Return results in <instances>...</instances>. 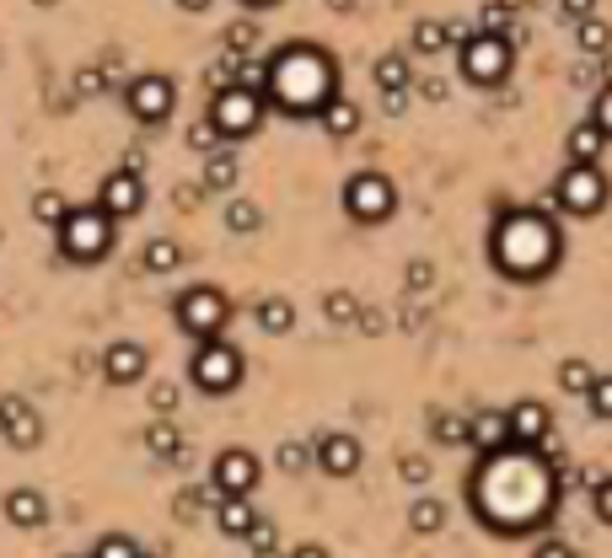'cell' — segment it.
<instances>
[{"instance_id":"cell-1","label":"cell","mask_w":612,"mask_h":558,"mask_svg":"<svg viewBox=\"0 0 612 558\" xmlns=\"http://www.w3.org/2000/svg\"><path fill=\"white\" fill-rule=\"evenodd\" d=\"M468 500H473V511H479V521L490 532L522 537V532H537V526L554 521L559 479H554V468L532 446H505V451L479 457L473 483H468Z\"/></svg>"},{"instance_id":"cell-2","label":"cell","mask_w":612,"mask_h":558,"mask_svg":"<svg viewBox=\"0 0 612 558\" xmlns=\"http://www.w3.org/2000/svg\"><path fill=\"white\" fill-rule=\"evenodd\" d=\"M339 97V65L318 43H286L264 60V103L286 119H318Z\"/></svg>"},{"instance_id":"cell-3","label":"cell","mask_w":612,"mask_h":558,"mask_svg":"<svg viewBox=\"0 0 612 558\" xmlns=\"http://www.w3.org/2000/svg\"><path fill=\"white\" fill-rule=\"evenodd\" d=\"M565 258V237L554 226V215L543 210H505L490 232V264L516 285H537L559 269Z\"/></svg>"},{"instance_id":"cell-4","label":"cell","mask_w":612,"mask_h":558,"mask_svg":"<svg viewBox=\"0 0 612 558\" xmlns=\"http://www.w3.org/2000/svg\"><path fill=\"white\" fill-rule=\"evenodd\" d=\"M114 237H119V221L114 215H103L97 204H71L65 210V221L54 226V247H60V258L65 264H103L108 253H114Z\"/></svg>"},{"instance_id":"cell-5","label":"cell","mask_w":612,"mask_h":558,"mask_svg":"<svg viewBox=\"0 0 612 558\" xmlns=\"http://www.w3.org/2000/svg\"><path fill=\"white\" fill-rule=\"evenodd\" d=\"M172 322H178V333H189L194 344H204V339H226V328H232V301H226L221 285H189V290L172 301Z\"/></svg>"},{"instance_id":"cell-6","label":"cell","mask_w":612,"mask_h":558,"mask_svg":"<svg viewBox=\"0 0 612 558\" xmlns=\"http://www.w3.org/2000/svg\"><path fill=\"white\" fill-rule=\"evenodd\" d=\"M243 376H247V360L232 339H204V344H194V355H189V382L200 387L204 398L237 393Z\"/></svg>"},{"instance_id":"cell-7","label":"cell","mask_w":612,"mask_h":558,"mask_svg":"<svg viewBox=\"0 0 612 558\" xmlns=\"http://www.w3.org/2000/svg\"><path fill=\"white\" fill-rule=\"evenodd\" d=\"M264 114H269L264 92H253V86H221V92L210 97V114H204V119L215 124V135L232 146V140H247V135H258Z\"/></svg>"},{"instance_id":"cell-8","label":"cell","mask_w":612,"mask_h":558,"mask_svg":"<svg viewBox=\"0 0 612 558\" xmlns=\"http://www.w3.org/2000/svg\"><path fill=\"white\" fill-rule=\"evenodd\" d=\"M457 65H462V76L473 81V86H500V81L511 76V65H516V49H511L505 33L479 28V33H468V39L457 43Z\"/></svg>"},{"instance_id":"cell-9","label":"cell","mask_w":612,"mask_h":558,"mask_svg":"<svg viewBox=\"0 0 612 558\" xmlns=\"http://www.w3.org/2000/svg\"><path fill=\"white\" fill-rule=\"evenodd\" d=\"M612 200V183L608 172H602V161L597 167H580V161H570L565 172H559V183H554V204L565 210V215H575V221H591V215H602Z\"/></svg>"},{"instance_id":"cell-10","label":"cell","mask_w":612,"mask_h":558,"mask_svg":"<svg viewBox=\"0 0 612 558\" xmlns=\"http://www.w3.org/2000/svg\"><path fill=\"white\" fill-rule=\"evenodd\" d=\"M393 210H398V183L387 172H355L344 183V215L355 226H382L393 221Z\"/></svg>"},{"instance_id":"cell-11","label":"cell","mask_w":612,"mask_h":558,"mask_svg":"<svg viewBox=\"0 0 612 558\" xmlns=\"http://www.w3.org/2000/svg\"><path fill=\"white\" fill-rule=\"evenodd\" d=\"M124 108H129L135 124H167L172 108H178V86H172V76L146 71V76H135L124 86Z\"/></svg>"},{"instance_id":"cell-12","label":"cell","mask_w":612,"mask_h":558,"mask_svg":"<svg viewBox=\"0 0 612 558\" xmlns=\"http://www.w3.org/2000/svg\"><path fill=\"white\" fill-rule=\"evenodd\" d=\"M258 479H264V462H258L247 446H226V451L215 457V468H210L215 494H243V500H253Z\"/></svg>"},{"instance_id":"cell-13","label":"cell","mask_w":612,"mask_h":558,"mask_svg":"<svg viewBox=\"0 0 612 558\" xmlns=\"http://www.w3.org/2000/svg\"><path fill=\"white\" fill-rule=\"evenodd\" d=\"M97 210H103V215H114V221H135V215L146 210V178H140V172H129V167L108 172V178H103V189H97Z\"/></svg>"},{"instance_id":"cell-14","label":"cell","mask_w":612,"mask_h":558,"mask_svg":"<svg viewBox=\"0 0 612 558\" xmlns=\"http://www.w3.org/2000/svg\"><path fill=\"white\" fill-rule=\"evenodd\" d=\"M0 440L6 446H17V451H33L43 440V419H39V408L28 398H17V393H6L0 398Z\"/></svg>"},{"instance_id":"cell-15","label":"cell","mask_w":612,"mask_h":558,"mask_svg":"<svg viewBox=\"0 0 612 558\" xmlns=\"http://www.w3.org/2000/svg\"><path fill=\"white\" fill-rule=\"evenodd\" d=\"M312 462L323 468L328 479H355V473H361V462H366V451H361V440H355V436L333 430V436L312 440Z\"/></svg>"},{"instance_id":"cell-16","label":"cell","mask_w":612,"mask_h":558,"mask_svg":"<svg viewBox=\"0 0 612 558\" xmlns=\"http://www.w3.org/2000/svg\"><path fill=\"white\" fill-rule=\"evenodd\" d=\"M146 371H151V355L135 339H119L103 350V382L108 387H135V382H146Z\"/></svg>"},{"instance_id":"cell-17","label":"cell","mask_w":612,"mask_h":558,"mask_svg":"<svg viewBox=\"0 0 612 558\" xmlns=\"http://www.w3.org/2000/svg\"><path fill=\"white\" fill-rule=\"evenodd\" d=\"M505 425H511V446H537V440L554 430V414H548V403L522 398L505 408Z\"/></svg>"},{"instance_id":"cell-18","label":"cell","mask_w":612,"mask_h":558,"mask_svg":"<svg viewBox=\"0 0 612 558\" xmlns=\"http://www.w3.org/2000/svg\"><path fill=\"white\" fill-rule=\"evenodd\" d=\"M468 446H473L479 457H490V451H505V446H511L505 408H473V414H468Z\"/></svg>"},{"instance_id":"cell-19","label":"cell","mask_w":612,"mask_h":558,"mask_svg":"<svg viewBox=\"0 0 612 558\" xmlns=\"http://www.w3.org/2000/svg\"><path fill=\"white\" fill-rule=\"evenodd\" d=\"M0 511H6V521H11L17 532H39L43 521H49V500H43L33 483H17V489L0 500Z\"/></svg>"},{"instance_id":"cell-20","label":"cell","mask_w":612,"mask_h":558,"mask_svg":"<svg viewBox=\"0 0 612 558\" xmlns=\"http://www.w3.org/2000/svg\"><path fill=\"white\" fill-rule=\"evenodd\" d=\"M608 146H612V140L602 135V129H597V124H591V119H580V124L570 129V140H565V157L580 161V167H597Z\"/></svg>"},{"instance_id":"cell-21","label":"cell","mask_w":612,"mask_h":558,"mask_svg":"<svg viewBox=\"0 0 612 558\" xmlns=\"http://www.w3.org/2000/svg\"><path fill=\"white\" fill-rule=\"evenodd\" d=\"M253 521H258L253 500H243V494H221V500H215V526H221L226 537H247Z\"/></svg>"},{"instance_id":"cell-22","label":"cell","mask_w":612,"mask_h":558,"mask_svg":"<svg viewBox=\"0 0 612 558\" xmlns=\"http://www.w3.org/2000/svg\"><path fill=\"white\" fill-rule=\"evenodd\" d=\"M237 178H243V167H237V157H232L226 146L204 157V189H210V194H232Z\"/></svg>"},{"instance_id":"cell-23","label":"cell","mask_w":612,"mask_h":558,"mask_svg":"<svg viewBox=\"0 0 612 558\" xmlns=\"http://www.w3.org/2000/svg\"><path fill=\"white\" fill-rule=\"evenodd\" d=\"M318 124H323V135H328V140H350V135L361 129V108H355L350 97H333L323 114H318Z\"/></svg>"},{"instance_id":"cell-24","label":"cell","mask_w":612,"mask_h":558,"mask_svg":"<svg viewBox=\"0 0 612 558\" xmlns=\"http://www.w3.org/2000/svg\"><path fill=\"white\" fill-rule=\"evenodd\" d=\"M371 76L382 92H408L414 86V65H408V54H382L376 65H371Z\"/></svg>"},{"instance_id":"cell-25","label":"cell","mask_w":612,"mask_h":558,"mask_svg":"<svg viewBox=\"0 0 612 558\" xmlns=\"http://www.w3.org/2000/svg\"><path fill=\"white\" fill-rule=\"evenodd\" d=\"M178 264H183V247L172 237H151L146 253H140V269H146V275H172Z\"/></svg>"},{"instance_id":"cell-26","label":"cell","mask_w":612,"mask_h":558,"mask_svg":"<svg viewBox=\"0 0 612 558\" xmlns=\"http://www.w3.org/2000/svg\"><path fill=\"white\" fill-rule=\"evenodd\" d=\"M575 49H580V54H597V60H602V54L612 49V28L602 22V17H580V22H575Z\"/></svg>"},{"instance_id":"cell-27","label":"cell","mask_w":612,"mask_h":558,"mask_svg":"<svg viewBox=\"0 0 612 558\" xmlns=\"http://www.w3.org/2000/svg\"><path fill=\"white\" fill-rule=\"evenodd\" d=\"M146 451H151V457H167V462H172V457H183V436H178V425H172V419H151V425H146Z\"/></svg>"},{"instance_id":"cell-28","label":"cell","mask_w":612,"mask_h":558,"mask_svg":"<svg viewBox=\"0 0 612 558\" xmlns=\"http://www.w3.org/2000/svg\"><path fill=\"white\" fill-rule=\"evenodd\" d=\"M591 382H597V365L586 355H570L565 365H559V387L570 393V398H586L591 393Z\"/></svg>"},{"instance_id":"cell-29","label":"cell","mask_w":612,"mask_h":558,"mask_svg":"<svg viewBox=\"0 0 612 558\" xmlns=\"http://www.w3.org/2000/svg\"><path fill=\"white\" fill-rule=\"evenodd\" d=\"M447 49H451V22H436V17L414 22V54H447Z\"/></svg>"},{"instance_id":"cell-30","label":"cell","mask_w":612,"mask_h":558,"mask_svg":"<svg viewBox=\"0 0 612 558\" xmlns=\"http://www.w3.org/2000/svg\"><path fill=\"white\" fill-rule=\"evenodd\" d=\"M408 526H414L419 537H436V532L447 526V505H441V500H430V494H425V500H414V505H408Z\"/></svg>"},{"instance_id":"cell-31","label":"cell","mask_w":612,"mask_h":558,"mask_svg":"<svg viewBox=\"0 0 612 558\" xmlns=\"http://www.w3.org/2000/svg\"><path fill=\"white\" fill-rule=\"evenodd\" d=\"M258 328H264V333H275V339H280V333H290V328H296V307H290L286 296L258 301Z\"/></svg>"},{"instance_id":"cell-32","label":"cell","mask_w":612,"mask_h":558,"mask_svg":"<svg viewBox=\"0 0 612 558\" xmlns=\"http://www.w3.org/2000/svg\"><path fill=\"white\" fill-rule=\"evenodd\" d=\"M243 543L253 548V558H280V526L258 516V521H253V532H247Z\"/></svg>"},{"instance_id":"cell-33","label":"cell","mask_w":612,"mask_h":558,"mask_svg":"<svg viewBox=\"0 0 612 558\" xmlns=\"http://www.w3.org/2000/svg\"><path fill=\"white\" fill-rule=\"evenodd\" d=\"M264 226V210L253 200H232L226 204V232H237V237H247V232H258Z\"/></svg>"},{"instance_id":"cell-34","label":"cell","mask_w":612,"mask_h":558,"mask_svg":"<svg viewBox=\"0 0 612 558\" xmlns=\"http://www.w3.org/2000/svg\"><path fill=\"white\" fill-rule=\"evenodd\" d=\"M65 210H71V204H65V194H54V189L33 194V221H39V226H49V232L65 221Z\"/></svg>"},{"instance_id":"cell-35","label":"cell","mask_w":612,"mask_h":558,"mask_svg":"<svg viewBox=\"0 0 612 558\" xmlns=\"http://www.w3.org/2000/svg\"><path fill=\"white\" fill-rule=\"evenodd\" d=\"M323 312H328V322H339V328H344V322L361 318V301H355L350 290H328V296H323Z\"/></svg>"},{"instance_id":"cell-36","label":"cell","mask_w":612,"mask_h":558,"mask_svg":"<svg viewBox=\"0 0 612 558\" xmlns=\"http://www.w3.org/2000/svg\"><path fill=\"white\" fill-rule=\"evenodd\" d=\"M275 462H280V473H307V468H312V446H307V440H286V446L275 451Z\"/></svg>"},{"instance_id":"cell-37","label":"cell","mask_w":612,"mask_h":558,"mask_svg":"<svg viewBox=\"0 0 612 558\" xmlns=\"http://www.w3.org/2000/svg\"><path fill=\"white\" fill-rule=\"evenodd\" d=\"M92 558H140V543H135V537H124V532H108V537H97Z\"/></svg>"},{"instance_id":"cell-38","label":"cell","mask_w":612,"mask_h":558,"mask_svg":"<svg viewBox=\"0 0 612 558\" xmlns=\"http://www.w3.org/2000/svg\"><path fill=\"white\" fill-rule=\"evenodd\" d=\"M436 440H447V446H468V414H436Z\"/></svg>"},{"instance_id":"cell-39","label":"cell","mask_w":612,"mask_h":558,"mask_svg":"<svg viewBox=\"0 0 612 558\" xmlns=\"http://www.w3.org/2000/svg\"><path fill=\"white\" fill-rule=\"evenodd\" d=\"M151 414L172 419L178 414V382H151Z\"/></svg>"},{"instance_id":"cell-40","label":"cell","mask_w":612,"mask_h":558,"mask_svg":"<svg viewBox=\"0 0 612 558\" xmlns=\"http://www.w3.org/2000/svg\"><path fill=\"white\" fill-rule=\"evenodd\" d=\"M189 146H194L200 157H210V151H221L226 140L215 135V124H210V119H200V124H189Z\"/></svg>"},{"instance_id":"cell-41","label":"cell","mask_w":612,"mask_h":558,"mask_svg":"<svg viewBox=\"0 0 612 558\" xmlns=\"http://www.w3.org/2000/svg\"><path fill=\"white\" fill-rule=\"evenodd\" d=\"M586 403H591V414H597V419H608V425H612V376H597V382H591V393H586Z\"/></svg>"},{"instance_id":"cell-42","label":"cell","mask_w":612,"mask_h":558,"mask_svg":"<svg viewBox=\"0 0 612 558\" xmlns=\"http://www.w3.org/2000/svg\"><path fill=\"white\" fill-rule=\"evenodd\" d=\"M253 43H258V28H253V22H232V33H226V54H253Z\"/></svg>"},{"instance_id":"cell-43","label":"cell","mask_w":612,"mask_h":558,"mask_svg":"<svg viewBox=\"0 0 612 558\" xmlns=\"http://www.w3.org/2000/svg\"><path fill=\"white\" fill-rule=\"evenodd\" d=\"M591 124H597V129L612 140V86H602V92H597V103H591Z\"/></svg>"},{"instance_id":"cell-44","label":"cell","mask_w":612,"mask_h":558,"mask_svg":"<svg viewBox=\"0 0 612 558\" xmlns=\"http://www.w3.org/2000/svg\"><path fill=\"white\" fill-rule=\"evenodd\" d=\"M591 505H597V521H602V526H612V479L591 483Z\"/></svg>"},{"instance_id":"cell-45","label":"cell","mask_w":612,"mask_h":558,"mask_svg":"<svg viewBox=\"0 0 612 558\" xmlns=\"http://www.w3.org/2000/svg\"><path fill=\"white\" fill-rule=\"evenodd\" d=\"M532 558H580L570 548V543H559V537H548V543H537V548H532Z\"/></svg>"},{"instance_id":"cell-46","label":"cell","mask_w":612,"mask_h":558,"mask_svg":"<svg viewBox=\"0 0 612 558\" xmlns=\"http://www.w3.org/2000/svg\"><path fill=\"white\" fill-rule=\"evenodd\" d=\"M398 473H404L408 483H425V479H430V462H425V457H404V462H398Z\"/></svg>"},{"instance_id":"cell-47","label":"cell","mask_w":612,"mask_h":558,"mask_svg":"<svg viewBox=\"0 0 612 558\" xmlns=\"http://www.w3.org/2000/svg\"><path fill=\"white\" fill-rule=\"evenodd\" d=\"M103 86H108V76H103V71H82V76H76V92H82V97H97Z\"/></svg>"},{"instance_id":"cell-48","label":"cell","mask_w":612,"mask_h":558,"mask_svg":"<svg viewBox=\"0 0 612 558\" xmlns=\"http://www.w3.org/2000/svg\"><path fill=\"white\" fill-rule=\"evenodd\" d=\"M559 11H565L570 22H580V17H597V0H559Z\"/></svg>"},{"instance_id":"cell-49","label":"cell","mask_w":612,"mask_h":558,"mask_svg":"<svg viewBox=\"0 0 612 558\" xmlns=\"http://www.w3.org/2000/svg\"><path fill=\"white\" fill-rule=\"evenodd\" d=\"M430 279H436V269H430L425 258H419V264H408V285H414V290H430Z\"/></svg>"},{"instance_id":"cell-50","label":"cell","mask_w":612,"mask_h":558,"mask_svg":"<svg viewBox=\"0 0 612 558\" xmlns=\"http://www.w3.org/2000/svg\"><path fill=\"white\" fill-rule=\"evenodd\" d=\"M382 108L398 119V114H408V92H382Z\"/></svg>"},{"instance_id":"cell-51","label":"cell","mask_w":612,"mask_h":558,"mask_svg":"<svg viewBox=\"0 0 612 558\" xmlns=\"http://www.w3.org/2000/svg\"><path fill=\"white\" fill-rule=\"evenodd\" d=\"M215 0H178V11H189V17H200V11H210Z\"/></svg>"},{"instance_id":"cell-52","label":"cell","mask_w":612,"mask_h":558,"mask_svg":"<svg viewBox=\"0 0 612 558\" xmlns=\"http://www.w3.org/2000/svg\"><path fill=\"white\" fill-rule=\"evenodd\" d=\"M290 558H328V548H318V543H301Z\"/></svg>"},{"instance_id":"cell-53","label":"cell","mask_w":612,"mask_h":558,"mask_svg":"<svg viewBox=\"0 0 612 558\" xmlns=\"http://www.w3.org/2000/svg\"><path fill=\"white\" fill-rule=\"evenodd\" d=\"M602 86H612V49L602 54Z\"/></svg>"},{"instance_id":"cell-54","label":"cell","mask_w":612,"mask_h":558,"mask_svg":"<svg viewBox=\"0 0 612 558\" xmlns=\"http://www.w3.org/2000/svg\"><path fill=\"white\" fill-rule=\"evenodd\" d=\"M328 6H333V11H350V6H355V0H328Z\"/></svg>"},{"instance_id":"cell-55","label":"cell","mask_w":612,"mask_h":558,"mask_svg":"<svg viewBox=\"0 0 612 558\" xmlns=\"http://www.w3.org/2000/svg\"><path fill=\"white\" fill-rule=\"evenodd\" d=\"M243 6H253V11H264V6H275V0H243Z\"/></svg>"},{"instance_id":"cell-56","label":"cell","mask_w":612,"mask_h":558,"mask_svg":"<svg viewBox=\"0 0 612 558\" xmlns=\"http://www.w3.org/2000/svg\"><path fill=\"white\" fill-rule=\"evenodd\" d=\"M39 6H54V0H39Z\"/></svg>"},{"instance_id":"cell-57","label":"cell","mask_w":612,"mask_h":558,"mask_svg":"<svg viewBox=\"0 0 612 558\" xmlns=\"http://www.w3.org/2000/svg\"><path fill=\"white\" fill-rule=\"evenodd\" d=\"M140 558H146V554H140Z\"/></svg>"}]
</instances>
